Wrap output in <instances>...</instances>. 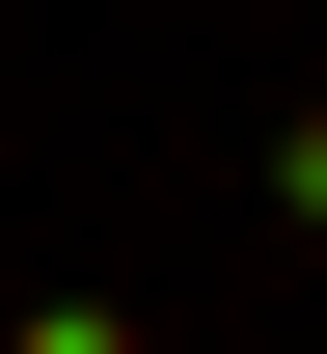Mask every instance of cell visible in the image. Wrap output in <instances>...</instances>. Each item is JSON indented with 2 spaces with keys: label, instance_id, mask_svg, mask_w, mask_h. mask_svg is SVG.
<instances>
[{
  "label": "cell",
  "instance_id": "obj_2",
  "mask_svg": "<svg viewBox=\"0 0 327 354\" xmlns=\"http://www.w3.org/2000/svg\"><path fill=\"white\" fill-rule=\"evenodd\" d=\"M273 218H327V109H300V136H273Z\"/></svg>",
  "mask_w": 327,
  "mask_h": 354
},
{
  "label": "cell",
  "instance_id": "obj_1",
  "mask_svg": "<svg viewBox=\"0 0 327 354\" xmlns=\"http://www.w3.org/2000/svg\"><path fill=\"white\" fill-rule=\"evenodd\" d=\"M0 354H137V300H0Z\"/></svg>",
  "mask_w": 327,
  "mask_h": 354
}]
</instances>
